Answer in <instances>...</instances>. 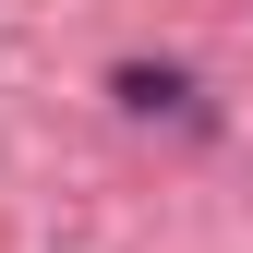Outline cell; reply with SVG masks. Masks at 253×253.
<instances>
[{
  "label": "cell",
  "instance_id": "obj_1",
  "mask_svg": "<svg viewBox=\"0 0 253 253\" xmlns=\"http://www.w3.org/2000/svg\"><path fill=\"white\" fill-rule=\"evenodd\" d=\"M109 97L133 109V121H193V133L217 121V109H205V84L181 73V60H121V73H109Z\"/></svg>",
  "mask_w": 253,
  "mask_h": 253
}]
</instances>
